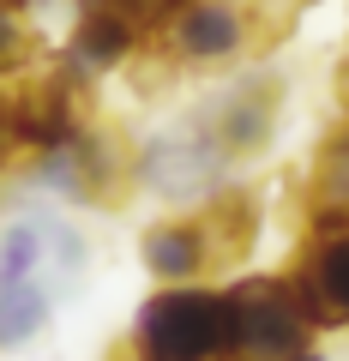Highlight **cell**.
<instances>
[{"instance_id": "13", "label": "cell", "mask_w": 349, "mask_h": 361, "mask_svg": "<svg viewBox=\"0 0 349 361\" xmlns=\"http://www.w3.org/2000/svg\"><path fill=\"white\" fill-rule=\"evenodd\" d=\"M18 157V139H13V97L0 90V169Z\"/></svg>"}, {"instance_id": "16", "label": "cell", "mask_w": 349, "mask_h": 361, "mask_svg": "<svg viewBox=\"0 0 349 361\" xmlns=\"http://www.w3.org/2000/svg\"><path fill=\"white\" fill-rule=\"evenodd\" d=\"M25 6H37V0H25Z\"/></svg>"}, {"instance_id": "8", "label": "cell", "mask_w": 349, "mask_h": 361, "mask_svg": "<svg viewBox=\"0 0 349 361\" xmlns=\"http://www.w3.org/2000/svg\"><path fill=\"white\" fill-rule=\"evenodd\" d=\"M139 253L163 283H193L199 271L211 265V241H205V223L199 217H169L157 229H145Z\"/></svg>"}, {"instance_id": "10", "label": "cell", "mask_w": 349, "mask_h": 361, "mask_svg": "<svg viewBox=\"0 0 349 361\" xmlns=\"http://www.w3.org/2000/svg\"><path fill=\"white\" fill-rule=\"evenodd\" d=\"M313 223L319 217H349V121L337 133H325L319 157H313Z\"/></svg>"}, {"instance_id": "7", "label": "cell", "mask_w": 349, "mask_h": 361, "mask_svg": "<svg viewBox=\"0 0 349 361\" xmlns=\"http://www.w3.org/2000/svg\"><path fill=\"white\" fill-rule=\"evenodd\" d=\"M145 42H151V30L133 25L127 13H109V6H78L73 30H66L61 61L73 66L78 78H103V73L133 66V54H139Z\"/></svg>"}, {"instance_id": "9", "label": "cell", "mask_w": 349, "mask_h": 361, "mask_svg": "<svg viewBox=\"0 0 349 361\" xmlns=\"http://www.w3.org/2000/svg\"><path fill=\"white\" fill-rule=\"evenodd\" d=\"M54 283L49 277H0V349H18L49 325Z\"/></svg>"}, {"instance_id": "5", "label": "cell", "mask_w": 349, "mask_h": 361, "mask_svg": "<svg viewBox=\"0 0 349 361\" xmlns=\"http://www.w3.org/2000/svg\"><path fill=\"white\" fill-rule=\"evenodd\" d=\"M277 109H283V85H277L271 73H241V78H229V85L211 97V109L199 121H205V127L217 133V145L241 163V157H259L271 145Z\"/></svg>"}, {"instance_id": "15", "label": "cell", "mask_w": 349, "mask_h": 361, "mask_svg": "<svg viewBox=\"0 0 349 361\" xmlns=\"http://www.w3.org/2000/svg\"><path fill=\"white\" fill-rule=\"evenodd\" d=\"M283 361H325V355H313V349H295V355H283Z\"/></svg>"}, {"instance_id": "11", "label": "cell", "mask_w": 349, "mask_h": 361, "mask_svg": "<svg viewBox=\"0 0 349 361\" xmlns=\"http://www.w3.org/2000/svg\"><path fill=\"white\" fill-rule=\"evenodd\" d=\"M37 61H42V49H37L30 6L25 0H0V85L6 78H25Z\"/></svg>"}, {"instance_id": "3", "label": "cell", "mask_w": 349, "mask_h": 361, "mask_svg": "<svg viewBox=\"0 0 349 361\" xmlns=\"http://www.w3.org/2000/svg\"><path fill=\"white\" fill-rule=\"evenodd\" d=\"M151 42L181 73H211V66H235L241 54H253L259 25L247 0H175V13L157 25Z\"/></svg>"}, {"instance_id": "1", "label": "cell", "mask_w": 349, "mask_h": 361, "mask_svg": "<svg viewBox=\"0 0 349 361\" xmlns=\"http://www.w3.org/2000/svg\"><path fill=\"white\" fill-rule=\"evenodd\" d=\"M139 361H223L229 355V301L223 289L169 283L139 313Z\"/></svg>"}, {"instance_id": "6", "label": "cell", "mask_w": 349, "mask_h": 361, "mask_svg": "<svg viewBox=\"0 0 349 361\" xmlns=\"http://www.w3.org/2000/svg\"><path fill=\"white\" fill-rule=\"evenodd\" d=\"M313 325H349V217H319L301 271L289 277Z\"/></svg>"}, {"instance_id": "12", "label": "cell", "mask_w": 349, "mask_h": 361, "mask_svg": "<svg viewBox=\"0 0 349 361\" xmlns=\"http://www.w3.org/2000/svg\"><path fill=\"white\" fill-rule=\"evenodd\" d=\"M73 6H109V13H127L133 25H145L151 37H157V25L175 13V0H73Z\"/></svg>"}, {"instance_id": "2", "label": "cell", "mask_w": 349, "mask_h": 361, "mask_svg": "<svg viewBox=\"0 0 349 361\" xmlns=\"http://www.w3.org/2000/svg\"><path fill=\"white\" fill-rule=\"evenodd\" d=\"M229 163L235 157L217 145L205 121H181V127L157 133L133 151V180H145L157 199H175V205H205L223 193Z\"/></svg>"}, {"instance_id": "14", "label": "cell", "mask_w": 349, "mask_h": 361, "mask_svg": "<svg viewBox=\"0 0 349 361\" xmlns=\"http://www.w3.org/2000/svg\"><path fill=\"white\" fill-rule=\"evenodd\" d=\"M337 90H343V103H349V54L337 61Z\"/></svg>"}, {"instance_id": "4", "label": "cell", "mask_w": 349, "mask_h": 361, "mask_svg": "<svg viewBox=\"0 0 349 361\" xmlns=\"http://www.w3.org/2000/svg\"><path fill=\"white\" fill-rule=\"evenodd\" d=\"M223 301H229V355L283 361L295 349H307L313 319L301 313L295 289L283 277H241L235 289H223Z\"/></svg>"}]
</instances>
